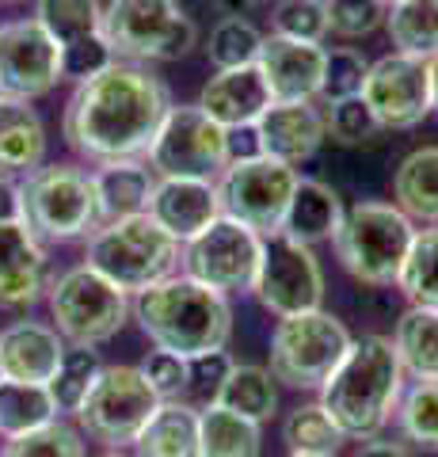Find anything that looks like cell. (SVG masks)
Here are the masks:
<instances>
[{
    "label": "cell",
    "mask_w": 438,
    "mask_h": 457,
    "mask_svg": "<svg viewBox=\"0 0 438 457\" xmlns=\"http://www.w3.org/2000/svg\"><path fill=\"white\" fill-rule=\"evenodd\" d=\"M0 4H23V0H0Z\"/></svg>",
    "instance_id": "obj_53"
},
{
    "label": "cell",
    "mask_w": 438,
    "mask_h": 457,
    "mask_svg": "<svg viewBox=\"0 0 438 457\" xmlns=\"http://www.w3.org/2000/svg\"><path fill=\"white\" fill-rule=\"evenodd\" d=\"M256 302L275 312V317H293V312L320 309L324 302V270L317 252L286 233L263 237V255L252 278Z\"/></svg>",
    "instance_id": "obj_13"
},
{
    "label": "cell",
    "mask_w": 438,
    "mask_h": 457,
    "mask_svg": "<svg viewBox=\"0 0 438 457\" xmlns=\"http://www.w3.org/2000/svg\"><path fill=\"white\" fill-rule=\"evenodd\" d=\"M263 46V35L256 31V23H248L244 16H225L206 42V57L214 69H236V65H256Z\"/></svg>",
    "instance_id": "obj_37"
},
{
    "label": "cell",
    "mask_w": 438,
    "mask_h": 457,
    "mask_svg": "<svg viewBox=\"0 0 438 457\" xmlns=\"http://www.w3.org/2000/svg\"><path fill=\"white\" fill-rule=\"evenodd\" d=\"M324 57H328V50L320 42L263 35L256 65L275 104H313V99H320L324 84Z\"/></svg>",
    "instance_id": "obj_17"
},
{
    "label": "cell",
    "mask_w": 438,
    "mask_h": 457,
    "mask_svg": "<svg viewBox=\"0 0 438 457\" xmlns=\"http://www.w3.org/2000/svg\"><path fill=\"white\" fill-rule=\"evenodd\" d=\"M339 221H343V203H339V195L328 187V183L324 179H298L278 233H286V237L313 248L320 240L335 237Z\"/></svg>",
    "instance_id": "obj_23"
},
{
    "label": "cell",
    "mask_w": 438,
    "mask_h": 457,
    "mask_svg": "<svg viewBox=\"0 0 438 457\" xmlns=\"http://www.w3.org/2000/svg\"><path fill=\"white\" fill-rule=\"evenodd\" d=\"M141 374H145V381L153 385V393H157L161 400H179L183 393H187V359L176 351H149L145 362L137 366Z\"/></svg>",
    "instance_id": "obj_44"
},
{
    "label": "cell",
    "mask_w": 438,
    "mask_h": 457,
    "mask_svg": "<svg viewBox=\"0 0 438 457\" xmlns=\"http://www.w3.org/2000/svg\"><path fill=\"white\" fill-rule=\"evenodd\" d=\"M130 312L153 347L176 351L183 359L206 351H221L233 336L229 297L194 282L187 275H168L153 282L149 290L134 294Z\"/></svg>",
    "instance_id": "obj_3"
},
{
    "label": "cell",
    "mask_w": 438,
    "mask_h": 457,
    "mask_svg": "<svg viewBox=\"0 0 438 457\" xmlns=\"http://www.w3.org/2000/svg\"><path fill=\"white\" fill-rule=\"evenodd\" d=\"M286 457H313V453H286Z\"/></svg>",
    "instance_id": "obj_54"
},
{
    "label": "cell",
    "mask_w": 438,
    "mask_h": 457,
    "mask_svg": "<svg viewBox=\"0 0 438 457\" xmlns=\"http://www.w3.org/2000/svg\"><path fill=\"white\" fill-rule=\"evenodd\" d=\"M275 35L302 38V42H324V35H328L324 0H278L275 4Z\"/></svg>",
    "instance_id": "obj_41"
},
{
    "label": "cell",
    "mask_w": 438,
    "mask_h": 457,
    "mask_svg": "<svg viewBox=\"0 0 438 457\" xmlns=\"http://www.w3.org/2000/svg\"><path fill=\"white\" fill-rule=\"evenodd\" d=\"M111 62H119L115 50L107 46L103 35H88L77 42H65L62 46V80H88L95 73H103Z\"/></svg>",
    "instance_id": "obj_43"
},
{
    "label": "cell",
    "mask_w": 438,
    "mask_h": 457,
    "mask_svg": "<svg viewBox=\"0 0 438 457\" xmlns=\"http://www.w3.org/2000/svg\"><path fill=\"white\" fill-rule=\"evenodd\" d=\"M92 187H95V198H100L103 221H119V218L145 213L149 195L157 187V176H153V168L145 161H115L92 171Z\"/></svg>",
    "instance_id": "obj_25"
},
{
    "label": "cell",
    "mask_w": 438,
    "mask_h": 457,
    "mask_svg": "<svg viewBox=\"0 0 438 457\" xmlns=\"http://www.w3.org/2000/svg\"><path fill=\"white\" fill-rule=\"evenodd\" d=\"M0 457H88V453H84V442H80L77 427L54 420L46 427H38V431L8 438Z\"/></svg>",
    "instance_id": "obj_38"
},
{
    "label": "cell",
    "mask_w": 438,
    "mask_h": 457,
    "mask_svg": "<svg viewBox=\"0 0 438 457\" xmlns=\"http://www.w3.org/2000/svg\"><path fill=\"white\" fill-rule=\"evenodd\" d=\"M355 457H412V453H408V446H401V442H385V438H366L362 446L355 450Z\"/></svg>",
    "instance_id": "obj_49"
},
{
    "label": "cell",
    "mask_w": 438,
    "mask_h": 457,
    "mask_svg": "<svg viewBox=\"0 0 438 457\" xmlns=\"http://www.w3.org/2000/svg\"><path fill=\"white\" fill-rule=\"evenodd\" d=\"M62 80V46L35 16L0 27V96L38 99Z\"/></svg>",
    "instance_id": "obj_15"
},
{
    "label": "cell",
    "mask_w": 438,
    "mask_h": 457,
    "mask_svg": "<svg viewBox=\"0 0 438 457\" xmlns=\"http://www.w3.org/2000/svg\"><path fill=\"white\" fill-rule=\"evenodd\" d=\"M100 374H103V362H100V351L95 347H65L58 374L46 385L54 404H58V416L62 411H73L77 416V408L84 404V396L92 393V385Z\"/></svg>",
    "instance_id": "obj_34"
},
{
    "label": "cell",
    "mask_w": 438,
    "mask_h": 457,
    "mask_svg": "<svg viewBox=\"0 0 438 457\" xmlns=\"http://www.w3.org/2000/svg\"><path fill=\"white\" fill-rule=\"evenodd\" d=\"M233 161L229 130L218 126L199 104H172L157 137L145 153V164L157 179H214Z\"/></svg>",
    "instance_id": "obj_10"
},
{
    "label": "cell",
    "mask_w": 438,
    "mask_h": 457,
    "mask_svg": "<svg viewBox=\"0 0 438 457\" xmlns=\"http://www.w3.org/2000/svg\"><path fill=\"white\" fill-rule=\"evenodd\" d=\"M355 336L335 312L309 309L293 317H278L271 332V378L290 389H320L332 370L343 362Z\"/></svg>",
    "instance_id": "obj_8"
},
{
    "label": "cell",
    "mask_w": 438,
    "mask_h": 457,
    "mask_svg": "<svg viewBox=\"0 0 438 457\" xmlns=\"http://www.w3.org/2000/svg\"><path fill=\"white\" fill-rule=\"evenodd\" d=\"M65 354V339L58 328L42 320H16L0 332V378L50 385Z\"/></svg>",
    "instance_id": "obj_21"
},
{
    "label": "cell",
    "mask_w": 438,
    "mask_h": 457,
    "mask_svg": "<svg viewBox=\"0 0 438 457\" xmlns=\"http://www.w3.org/2000/svg\"><path fill=\"white\" fill-rule=\"evenodd\" d=\"M271 88L260 73V65H236L218 69L214 77L202 84L199 107L225 130H240V126H256L260 114L271 107Z\"/></svg>",
    "instance_id": "obj_20"
},
{
    "label": "cell",
    "mask_w": 438,
    "mask_h": 457,
    "mask_svg": "<svg viewBox=\"0 0 438 457\" xmlns=\"http://www.w3.org/2000/svg\"><path fill=\"white\" fill-rule=\"evenodd\" d=\"M54 420H58V404H54L46 385L0 378V435L4 438L38 431Z\"/></svg>",
    "instance_id": "obj_31"
},
{
    "label": "cell",
    "mask_w": 438,
    "mask_h": 457,
    "mask_svg": "<svg viewBox=\"0 0 438 457\" xmlns=\"http://www.w3.org/2000/svg\"><path fill=\"white\" fill-rule=\"evenodd\" d=\"M298 179H302L298 168L271 161V156H236L218 176L221 213L248 225L252 233L271 237L282 228Z\"/></svg>",
    "instance_id": "obj_11"
},
{
    "label": "cell",
    "mask_w": 438,
    "mask_h": 457,
    "mask_svg": "<svg viewBox=\"0 0 438 457\" xmlns=\"http://www.w3.org/2000/svg\"><path fill=\"white\" fill-rule=\"evenodd\" d=\"M404 374L438 381V305H408L393 332Z\"/></svg>",
    "instance_id": "obj_28"
},
{
    "label": "cell",
    "mask_w": 438,
    "mask_h": 457,
    "mask_svg": "<svg viewBox=\"0 0 438 457\" xmlns=\"http://www.w3.org/2000/svg\"><path fill=\"white\" fill-rule=\"evenodd\" d=\"M46 290V263L0 270V309H27Z\"/></svg>",
    "instance_id": "obj_46"
},
{
    "label": "cell",
    "mask_w": 438,
    "mask_h": 457,
    "mask_svg": "<svg viewBox=\"0 0 438 457\" xmlns=\"http://www.w3.org/2000/svg\"><path fill=\"white\" fill-rule=\"evenodd\" d=\"M46 164V126L27 99L0 96V176H31Z\"/></svg>",
    "instance_id": "obj_22"
},
{
    "label": "cell",
    "mask_w": 438,
    "mask_h": 457,
    "mask_svg": "<svg viewBox=\"0 0 438 457\" xmlns=\"http://www.w3.org/2000/svg\"><path fill=\"white\" fill-rule=\"evenodd\" d=\"M157 404L161 396L153 393V385L137 366H103L92 393L77 408V423L84 435L103 442L107 450H122L134 446V438L157 411Z\"/></svg>",
    "instance_id": "obj_12"
},
{
    "label": "cell",
    "mask_w": 438,
    "mask_h": 457,
    "mask_svg": "<svg viewBox=\"0 0 438 457\" xmlns=\"http://www.w3.org/2000/svg\"><path fill=\"white\" fill-rule=\"evenodd\" d=\"M324 137H328V126L313 104H271L256 122L260 156H271L290 168L317 156Z\"/></svg>",
    "instance_id": "obj_19"
},
{
    "label": "cell",
    "mask_w": 438,
    "mask_h": 457,
    "mask_svg": "<svg viewBox=\"0 0 438 457\" xmlns=\"http://www.w3.org/2000/svg\"><path fill=\"white\" fill-rule=\"evenodd\" d=\"M35 20L46 27L58 46H65V42L100 35L103 8H100V0H38Z\"/></svg>",
    "instance_id": "obj_35"
},
{
    "label": "cell",
    "mask_w": 438,
    "mask_h": 457,
    "mask_svg": "<svg viewBox=\"0 0 438 457\" xmlns=\"http://www.w3.org/2000/svg\"><path fill=\"white\" fill-rule=\"evenodd\" d=\"M362 99L370 104L381 130H416L431 114L427 62L408 54H385L366 73Z\"/></svg>",
    "instance_id": "obj_16"
},
{
    "label": "cell",
    "mask_w": 438,
    "mask_h": 457,
    "mask_svg": "<svg viewBox=\"0 0 438 457\" xmlns=\"http://www.w3.org/2000/svg\"><path fill=\"white\" fill-rule=\"evenodd\" d=\"M20 221L38 245L84 240L103 225L92 171L77 164H42L20 183Z\"/></svg>",
    "instance_id": "obj_4"
},
{
    "label": "cell",
    "mask_w": 438,
    "mask_h": 457,
    "mask_svg": "<svg viewBox=\"0 0 438 457\" xmlns=\"http://www.w3.org/2000/svg\"><path fill=\"white\" fill-rule=\"evenodd\" d=\"M100 457H130V453H122V450H107V453H100Z\"/></svg>",
    "instance_id": "obj_52"
},
{
    "label": "cell",
    "mask_w": 438,
    "mask_h": 457,
    "mask_svg": "<svg viewBox=\"0 0 438 457\" xmlns=\"http://www.w3.org/2000/svg\"><path fill=\"white\" fill-rule=\"evenodd\" d=\"M84 263L115 282L122 294H141L179 267V240L168 237L149 213H134L95 228Z\"/></svg>",
    "instance_id": "obj_5"
},
{
    "label": "cell",
    "mask_w": 438,
    "mask_h": 457,
    "mask_svg": "<svg viewBox=\"0 0 438 457\" xmlns=\"http://www.w3.org/2000/svg\"><path fill=\"white\" fill-rule=\"evenodd\" d=\"M214 404L236 411V416H244L252 423H267L275 416L278 408V385L271 378V370L267 366H252V362H233L229 378H225V385L218 389Z\"/></svg>",
    "instance_id": "obj_29"
},
{
    "label": "cell",
    "mask_w": 438,
    "mask_h": 457,
    "mask_svg": "<svg viewBox=\"0 0 438 457\" xmlns=\"http://www.w3.org/2000/svg\"><path fill=\"white\" fill-rule=\"evenodd\" d=\"M260 427L221 404H206L199 408V457H260Z\"/></svg>",
    "instance_id": "obj_27"
},
{
    "label": "cell",
    "mask_w": 438,
    "mask_h": 457,
    "mask_svg": "<svg viewBox=\"0 0 438 457\" xmlns=\"http://www.w3.org/2000/svg\"><path fill=\"white\" fill-rule=\"evenodd\" d=\"M229 370H233V354L225 347L194 354V359H187V393H183V396H194V400L214 404V396L225 385V378H229Z\"/></svg>",
    "instance_id": "obj_45"
},
{
    "label": "cell",
    "mask_w": 438,
    "mask_h": 457,
    "mask_svg": "<svg viewBox=\"0 0 438 457\" xmlns=\"http://www.w3.org/2000/svg\"><path fill=\"white\" fill-rule=\"evenodd\" d=\"M320 408L347 438H377L404 396V366L389 336H362L320 385Z\"/></svg>",
    "instance_id": "obj_2"
},
{
    "label": "cell",
    "mask_w": 438,
    "mask_h": 457,
    "mask_svg": "<svg viewBox=\"0 0 438 457\" xmlns=\"http://www.w3.org/2000/svg\"><path fill=\"white\" fill-rule=\"evenodd\" d=\"M427 80H431V111H438V54L427 62Z\"/></svg>",
    "instance_id": "obj_51"
},
{
    "label": "cell",
    "mask_w": 438,
    "mask_h": 457,
    "mask_svg": "<svg viewBox=\"0 0 438 457\" xmlns=\"http://www.w3.org/2000/svg\"><path fill=\"white\" fill-rule=\"evenodd\" d=\"M218 4L229 12V16H244V12H256V8H263L267 0H218Z\"/></svg>",
    "instance_id": "obj_50"
},
{
    "label": "cell",
    "mask_w": 438,
    "mask_h": 457,
    "mask_svg": "<svg viewBox=\"0 0 438 457\" xmlns=\"http://www.w3.org/2000/svg\"><path fill=\"white\" fill-rule=\"evenodd\" d=\"M168 111L172 92L161 77L137 62H111L103 73L77 84L62 130L84 161H145Z\"/></svg>",
    "instance_id": "obj_1"
},
{
    "label": "cell",
    "mask_w": 438,
    "mask_h": 457,
    "mask_svg": "<svg viewBox=\"0 0 438 457\" xmlns=\"http://www.w3.org/2000/svg\"><path fill=\"white\" fill-rule=\"evenodd\" d=\"M381 4H385V8H389V4H397V0H381Z\"/></svg>",
    "instance_id": "obj_55"
},
{
    "label": "cell",
    "mask_w": 438,
    "mask_h": 457,
    "mask_svg": "<svg viewBox=\"0 0 438 457\" xmlns=\"http://www.w3.org/2000/svg\"><path fill=\"white\" fill-rule=\"evenodd\" d=\"M100 35L119 62H179L194 50L199 27L176 0H111Z\"/></svg>",
    "instance_id": "obj_7"
},
{
    "label": "cell",
    "mask_w": 438,
    "mask_h": 457,
    "mask_svg": "<svg viewBox=\"0 0 438 457\" xmlns=\"http://www.w3.org/2000/svg\"><path fill=\"white\" fill-rule=\"evenodd\" d=\"M397 416H401V431L408 442L438 450V381L416 378L401 396Z\"/></svg>",
    "instance_id": "obj_36"
},
{
    "label": "cell",
    "mask_w": 438,
    "mask_h": 457,
    "mask_svg": "<svg viewBox=\"0 0 438 457\" xmlns=\"http://www.w3.org/2000/svg\"><path fill=\"white\" fill-rule=\"evenodd\" d=\"M282 438H286L290 453H313V457H335L339 446L347 442V435L339 431L328 411L320 408V400L293 408L286 423H282Z\"/></svg>",
    "instance_id": "obj_32"
},
{
    "label": "cell",
    "mask_w": 438,
    "mask_h": 457,
    "mask_svg": "<svg viewBox=\"0 0 438 457\" xmlns=\"http://www.w3.org/2000/svg\"><path fill=\"white\" fill-rule=\"evenodd\" d=\"M324 126H328V137L339 141V145H366V141H374L381 134V122L374 119V111L362 96H351V99L332 104Z\"/></svg>",
    "instance_id": "obj_40"
},
{
    "label": "cell",
    "mask_w": 438,
    "mask_h": 457,
    "mask_svg": "<svg viewBox=\"0 0 438 457\" xmlns=\"http://www.w3.org/2000/svg\"><path fill=\"white\" fill-rule=\"evenodd\" d=\"M137 457H199V408L187 400H161L134 438Z\"/></svg>",
    "instance_id": "obj_24"
},
{
    "label": "cell",
    "mask_w": 438,
    "mask_h": 457,
    "mask_svg": "<svg viewBox=\"0 0 438 457\" xmlns=\"http://www.w3.org/2000/svg\"><path fill=\"white\" fill-rule=\"evenodd\" d=\"M366 73H370V62H366V57H362L355 46L328 50V57H324V84H320V99L332 107V104H339V99L362 96Z\"/></svg>",
    "instance_id": "obj_39"
},
{
    "label": "cell",
    "mask_w": 438,
    "mask_h": 457,
    "mask_svg": "<svg viewBox=\"0 0 438 457\" xmlns=\"http://www.w3.org/2000/svg\"><path fill=\"white\" fill-rule=\"evenodd\" d=\"M324 12H328V31L339 38H366L385 23L381 0H324Z\"/></svg>",
    "instance_id": "obj_42"
},
{
    "label": "cell",
    "mask_w": 438,
    "mask_h": 457,
    "mask_svg": "<svg viewBox=\"0 0 438 457\" xmlns=\"http://www.w3.org/2000/svg\"><path fill=\"white\" fill-rule=\"evenodd\" d=\"M0 221H20V183L0 176Z\"/></svg>",
    "instance_id": "obj_48"
},
{
    "label": "cell",
    "mask_w": 438,
    "mask_h": 457,
    "mask_svg": "<svg viewBox=\"0 0 438 457\" xmlns=\"http://www.w3.org/2000/svg\"><path fill=\"white\" fill-rule=\"evenodd\" d=\"M260 255H263V237L221 213L194 240L179 245V267L187 278L210 286V290L236 294V290H252Z\"/></svg>",
    "instance_id": "obj_14"
},
{
    "label": "cell",
    "mask_w": 438,
    "mask_h": 457,
    "mask_svg": "<svg viewBox=\"0 0 438 457\" xmlns=\"http://www.w3.org/2000/svg\"><path fill=\"white\" fill-rule=\"evenodd\" d=\"M393 198L412 221L438 225V145L412 149L393 176Z\"/></svg>",
    "instance_id": "obj_26"
},
{
    "label": "cell",
    "mask_w": 438,
    "mask_h": 457,
    "mask_svg": "<svg viewBox=\"0 0 438 457\" xmlns=\"http://www.w3.org/2000/svg\"><path fill=\"white\" fill-rule=\"evenodd\" d=\"M46 263V252L31 237L23 221H0V270L12 267H38Z\"/></svg>",
    "instance_id": "obj_47"
},
{
    "label": "cell",
    "mask_w": 438,
    "mask_h": 457,
    "mask_svg": "<svg viewBox=\"0 0 438 457\" xmlns=\"http://www.w3.org/2000/svg\"><path fill=\"white\" fill-rule=\"evenodd\" d=\"M416 225L393 203H355L343 210L332 245L343 270L366 286H393L412 248Z\"/></svg>",
    "instance_id": "obj_6"
},
{
    "label": "cell",
    "mask_w": 438,
    "mask_h": 457,
    "mask_svg": "<svg viewBox=\"0 0 438 457\" xmlns=\"http://www.w3.org/2000/svg\"><path fill=\"white\" fill-rule=\"evenodd\" d=\"M397 286L412 305H438V225L416 228Z\"/></svg>",
    "instance_id": "obj_33"
},
{
    "label": "cell",
    "mask_w": 438,
    "mask_h": 457,
    "mask_svg": "<svg viewBox=\"0 0 438 457\" xmlns=\"http://www.w3.org/2000/svg\"><path fill=\"white\" fill-rule=\"evenodd\" d=\"M145 213L172 240L187 245L221 218V198L214 179H157Z\"/></svg>",
    "instance_id": "obj_18"
},
{
    "label": "cell",
    "mask_w": 438,
    "mask_h": 457,
    "mask_svg": "<svg viewBox=\"0 0 438 457\" xmlns=\"http://www.w3.org/2000/svg\"><path fill=\"white\" fill-rule=\"evenodd\" d=\"M46 297L54 328L73 347H100V343L115 339L130 317V294H122L88 263L69 267L65 275L54 278L46 286Z\"/></svg>",
    "instance_id": "obj_9"
},
{
    "label": "cell",
    "mask_w": 438,
    "mask_h": 457,
    "mask_svg": "<svg viewBox=\"0 0 438 457\" xmlns=\"http://www.w3.org/2000/svg\"><path fill=\"white\" fill-rule=\"evenodd\" d=\"M385 31L397 54L431 62L438 54V0H397V4H389Z\"/></svg>",
    "instance_id": "obj_30"
}]
</instances>
